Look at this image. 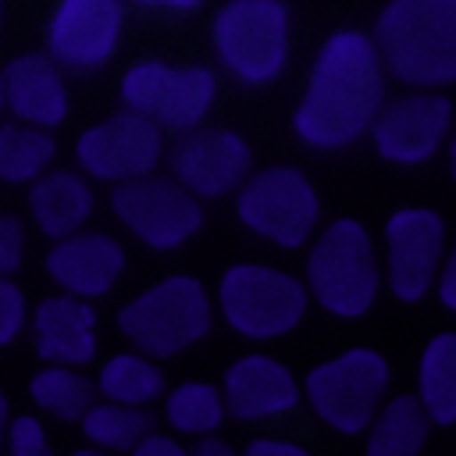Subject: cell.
<instances>
[{
  "label": "cell",
  "mask_w": 456,
  "mask_h": 456,
  "mask_svg": "<svg viewBox=\"0 0 456 456\" xmlns=\"http://www.w3.org/2000/svg\"><path fill=\"white\" fill-rule=\"evenodd\" d=\"M385 103V71L367 32H331L314 61L292 128L317 150L356 142Z\"/></svg>",
  "instance_id": "obj_1"
},
{
  "label": "cell",
  "mask_w": 456,
  "mask_h": 456,
  "mask_svg": "<svg viewBox=\"0 0 456 456\" xmlns=\"http://www.w3.org/2000/svg\"><path fill=\"white\" fill-rule=\"evenodd\" d=\"M370 43L403 86L442 89L456 82V0H388Z\"/></svg>",
  "instance_id": "obj_2"
},
{
  "label": "cell",
  "mask_w": 456,
  "mask_h": 456,
  "mask_svg": "<svg viewBox=\"0 0 456 456\" xmlns=\"http://www.w3.org/2000/svg\"><path fill=\"white\" fill-rule=\"evenodd\" d=\"M214 50L239 82H274L289 61V7L281 0H228L214 18Z\"/></svg>",
  "instance_id": "obj_3"
},
{
  "label": "cell",
  "mask_w": 456,
  "mask_h": 456,
  "mask_svg": "<svg viewBox=\"0 0 456 456\" xmlns=\"http://www.w3.org/2000/svg\"><path fill=\"white\" fill-rule=\"evenodd\" d=\"M306 278L324 310L338 317H360L378 296V264L367 228L353 217L328 224V232H321L314 242Z\"/></svg>",
  "instance_id": "obj_4"
},
{
  "label": "cell",
  "mask_w": 456,
  "mask_h": 456,
  "mask_svg": "<svg viewBox=\"0 0 456 456\" xmlns=\"http://www.w3.org/2000/svg\"><path fill=\"white\" fill-rule=\"evenodd\" d=\"M118 324L146 356H171L207 335L210 299L196 278L175 274L135 296L121 310Z\"/></svg>",
  "instance_id": "obj_5"
},
{
  "label": "cell",
  "mask_w": 456,
  "mask_h": 456,
  "mask_svg": "<svg viewBox=\"0 0 456 456\" xmlns=\"http://www.w3.org/2000/svg\"><path fill=\"white\" fill-rule=\"evenodd\" d=\"M217 96V78L203 64L175 68L164 61H139L121 75V100L132 114L153 121L160 132H192Z\"/></svg>",
  "instance_id": "obj_6"
},
{
  "label": "cell",
  "mask_w": 456,
  "mask_h": 456,
  "mask_svg": "<svg viewBox=\"0 0 456 456\" xmlns=\"http://www.w3.org/2000/svg\"><path fill=\"white\" fill-rule=\"evenodd\" d=\"M221 310L239 335L274 338L299 324L306 310V289L285 271L239 264L221 278Z\"/></svg>",
  "instance_id": "obj_7"
},
{
  "label": "cell",
  "mask_w": 456,
  "mask_h": 456,
  "mask_svg": "<svg viewBox=\"0 0 456 456\" xmlns=\"http://www.w3.org/2000/svg\"><path fill=\"white\" fill-rule=\"evenodd\" d=\"M321 203L299 167H264L239 185V217L278 246H303Z\"/></svg>",
  "instance_id": "obj_8"
},
{
  "label": "cell",
  "mask_w": 456,
  "mask_h": 456,
  "mask_svg": "<svg viewBox=\"0 0 456 456\" xmlns=\"http://www.w3.org/2000/svg\"><path fill=\"white\" fill-rule=\"evenodd\" d=\"M385 385H388V363L370 349H349L310 370L306 395L331 428L363 431L374 420Z\"/></svg>",
  "instance_id": "obj_9"
},
{
  "label": "cell",
  "mask_w": 456,
  "mask_h": 456,
  "mask_svg": "<svg viewBox=\"0 0 456 456\" xmlns=\"http://www.w3.org/2000/svg\"><path fill=\"white\" fill-rule=\"evenodd\" d=\"M114 214L153 249H175L192 239L203 224L200 200L189 196L175 178L146 175L135 182H121L110 192Z\"/></svg>",
  "instance_id": "obj_10"
},
{
  "label": "cell",
  "mask_w": 456,
  "mask_h": 456,
  "mask_svg": "<svg viewBox=\"0 0 456 456\" xmlns=\"http://www.w3.org/2000/svg\"><path fill=\"white\" fill-rule=\"evenodd\" d=\"M75 157L86 167V175L103 178V182H135L153 175V167L164 157V132L132 114L121 110L93 128H86L75 142Z\"/></svg>",
  "instance_id": "obj_11"
},
{
  "label": "cell",
  "mask_w": 456,
  "mask_h": 456,
  "mask_svg": "<svg viewBox=\"0 0 456 456\" xmlns=\"http://www.w3.org/2000/svg\"><path fill=\"white\" fill-rule=\"evenodd\" d=\"M171 175L189 196H224L249 178L253 153L242 135L224 128L182 132L171 146Z\"/></svg>",
  "instance_id": "obj_12"
},
{
  "label": "cell",
  "mask_w": 456,
  "mask_h": 456,
  "mask_svg": "<svg viewBox=\"0 0 456 456\" xmlns=\"http://www.w3.org/2000/svg\"><path fill=\"white\" fill-rule=\"evenodd\" d=\"M452 103L442 93H410L381 103L370 121L374 146L392 164H420L449 139Z\"/></svg>",
  "instance_id": "obj_13"
},
{
  "label": "cell",
  "mask_w": 456,
  "mask_h": 456,
  "mask_svg": "<svg viewBox=\"0 0 456 456\" xmlns=\"http://www.w3.org/2000/svg\"><path fill=\"white\" fill-rule=\"evenodd\" d=\"M121 25L125 0H61L46 28V57L78 71L100 68L114 57Z\"/></svg>",
  "instance_id": "obj_14"
},
{
  "label": "cell",
  "mask_w": 456,
  "mask_h": 456,
  "mask_svg": "<svg viewBox=\"0 0 456 456\" xmlns=\"http://www.w3.org/2000/svg\"><path fill=\"white\" fill-rule=\"evenodd\" d=\"M388 239V285L399 299L413 303L435 281L445 256V224L435 210L406 207L385 224Z\"/></svg>",
  "instance_id": "obj_15"
},
{
  "label": "cell",
  "mask_w": 456,
  "mask_h": 456,
  "mask_svg": "<svg viewBox=\"0 0 456 456\" xmlns=\"http://www.w3.org/2000/svg\"><path fill=\"white\" fill-rule=\"evenodd\" d=\"M0 78H4V107H11V114L21 118V125L50 132L68 118L64 78L46 53H21L7 61Z\"/></svg>",
  "instance_id": "obj_16"
},
{
  "label": "cell",
  "mask_w": 456,
  "mask_h": 456,
  "mask_svg": "<svg viewBox=\"0 0 456 456\" xmlns=\"http://www.w3.org/2000/svg\"><path fill=\"white\" fill-rule=\"evenodd\" d=\"M46 271L75 299L103 296L125 271V249L103 232H75L57 239L46 256Z\"/></svg>",
  "instance_id": "obj_17"
},
{
  "label": "cell",
  "mask_w": 456,
  "mask_h": 456,
  "mask_svg": "<svg viewBox=\"0 0 456 456\" xmlns=\"http://www.w3.org/2000/svg\"><path fill=\"white\" fill-rule=\"evenodd\" d=\"M296 399H299V388H296L292 374L281 363H274L271 356H242L224 374L221 406H228V413L239 420L285 413L296 406Z\"/></svg>",
  "instance_id": "obj_18"
},
{
  "label": "cell",
  "mask_w": 456,
  "mask_h": 456,
  "mask_svg": "<svg viewBox=\"0 0 456 456\" xmlns=\"http://www.w3.org/2000/svg\"><path fill=\"white\" fill-rule=\"evenodd\" d=\"M36 349L50 363H89L96 353V314L86 299L50 296L36 306Z\"/></svg>",
  "instance_id": "obj_19"
},
{
  "label": "cell",
  "mask_w": 456,
  "mask_h": 456,
  "mask_svg": "<svg viewBox=\"0 0 456 456\" xmlns=\"http://www.w3.org/2000/svg\"><path fill=\"white\" fill-rule=\"evenodd\" d=\"M32 214L50 239L75 235L93 214V189L75 171H43L28 192Z\"/></svg>",
  "instance_id": "obj_20"
},
{
  "label": "cell",
  "mask_w": 456,
  "mask_h": 456,
  "mask_svg": "<svg viewBox=\"0 0 456 456\" xmlns=\"http://www.w3.org/2000/svg\"><path fill=\"white\" fill-rule=\"evenodd\" d=\"M420 406L435 424L456 420V335L452 331L435 335L420 356Z\"/></svg>",
  "instance_id": "obj_21"
},
{
  "label": "cell",
  "mask_w": 456,
  "mask_h": 456,
  "mask_svg": "<svg viewBox=\"0 0 456 456\" xmlns=\"http://www.w3.org/2000/svg\"><path fill=\"white\" fill-rule=\"evenodd\" d=\"M428 435V413L417 395L392 399L370 428L367 456H417Z\"/></svg>",
  "instance_id": "obj_22"
},
{
  "label": "cell",
  "mask_w": 456,
  "mask_h": 456,
  "mask_svg": "<svg viewBox=\"0 0 456 456\" xmlns=\"http://www.w3.org/2000/svg\"><path fill=\"white\" fill-rule=\"evenodd\" d=\"M57 153V142L50 132L21 125V121H0V182H36Z\"/></svg>",
  "instance_id": "obj_23"
},
{
  "label": "cell",
  "mask_w": 456,
  "mask_h": 456,
  "mask_svg": "<svg viewBox=\"0 0 456 456\" xmlns=\"http://www.w3.org/2000/svg\"><path fill=\"white\" fill-rule=\"evenodd\" d=\"M96 392H103L110 403H121V406H142L164 392V374L150 360L121 353V356H110L103 363Z\"/></svg>",
  "instance_id": "obj_24"
},
{
  "label": "cell",
  "mask_w": 456,
  "mask_h": 456,
  "mask_svg": "<svg viewBox=\"0 0 456 456\" xmlns=\"http://www.w3.org/2000/svg\"><path fill=\"white\" fill-rule=\"evenodd\" d=\"M86 438H93L103 449H135L146 435H153L157 417L142 406H121V403H107V406H93L82 417Z\"/></svg>",
  "instance_id": "obj_25"
},
{
  "label": "cell",
  "mask_w": 456,
  "mask_h": 456,
  "mask_svg": "<svg viewBox=\"0 0 456 456\" xmlns=\"http://www.w3.org/2000/svg\"><path fill=\"white\" fill-rule=\"evenodd\" d=\"M32 399L61 420H82L96 406V385L75 370L50 367L32 378Z\"/></svg>",
  "instance_id": "obj_26"
},
{
  "label": "cell",
  "mask_w": 456,
  "mask_h": 456,
  "mask_svg": "<svg viewBox=\"0 0 456 456\" xmlns=\"http://www.w3.org/2000/svg\"><path fill=\"white\" fill-rule=\"evenodd\" d=\"M167 417L178 431H214L224 417V406H221V392L214 385H203V381H189V385H178L167 399Z\"/></svg>",
  "instance_id": "obj_27"
},
{
  "label": "cell",
  "mask_w": 456,
  "mask_h": 456,
  "mask_svg": "<svg viewBox=\"0 0 456 456\" xmlns=\"http://www.w3.org/2000/svg\"><path fill=\"white\" fill-rule=\"evenodd\" d=\"M7 445H11V456H53L39 420L32 417H18L7 424Z\"/></svg>",
  "instance_id": "obj_28"
},
{
  "label": "cell",
  "mask_w": 456,
  "mask_h": 456,
  "mask_svg": "<svg viewBox=\"0 0 456 456\" xmlns=\"http://www.w3.org/2000/svg\"><path fill=\"white\" fill-rule=\"evenodd\" d=\"M25 253V228L14 214H0V278L14 274L21 267Z\"/></svg>",
  "instance_id": "obj_29"
},
{
  "label": "cell",
  "mask_w": 456,
  "mask_h": 456,
  "mask_svg": "<svg viewBox=\"0 0 456 456\" xmlns=\"http://www.w3.org/2000/svg\"><path fill=\"white\" fill-rule=\"evenodd\" d=\"M25 324V296L14 281L0 278V346H7Z\"/></svg>",
  "instance_id": "obj_30"
},
{
  "label": "cell",
  "mask_w": 456,
  "mask_h": 456,
  "mask_svg": "<svg viewBox=\"0 0 456 456\" xmlns=\"http://www.w3.org/2000/svg\"><path fill=\"white\" fill-rule=\"evenodd\" d=\"M132 456H185V449H182L178 442L164 438V435H146V438L132 449Z\"/></svg>",
  "instance_id": "obj_31"
},
{
  "label": "cell",
  "mask_w": 456,
  "mask_h": 456,
  "mask_svg": "<svg viewBox=\"0 0 456 456\" xmlns=\"http://www.w3.org/2000/svg\"><path fill=\"white\" fill-rule=\"evenodd\" d=\"M246 456H310V452H303L299 445H289V442H271V438H256V442H249Z\"/></svg>",
  "instance_id": "obj_32"
},
{
  "label": "cell",
  "mask_w": 456,
  "mask_h": 456,
  "mask_svg": "<svg viewBox=\"0 0 456 456\" xmlns=\"http://www.w3.org/2000/svg\"><path fill=\"white\" fill-rule=\"evenodd\" d=\"M438 292L449 310H456V256H442V274H438Z\"/></svg>",
  "instance_id": "obj_33"
},
{
  "label": "cell",
  "mask_w": 456,
  "mask_h": 456,
  "mask_svg": "<svg viewBox=\"0 0 456 456\" xmlns=\"http://www.w3.org/2000/svg\"><path fill=\"white\" fill-rule=\"evenodd\" d=\"M185 456H235V452H232L228 442H221V438H200Z\"/></svg>",
  "instance_id": "obj_34"
},
{
  "label": "cell",
  "mask_w": 456,
  "mask_h": 456,
  "mask_svg": "<svg viewBox=\"0 0 456 456\" xmlns=\"http://www.w3.org/2000/svg\"><path fill=\"white\" fill-rule=\"evenodd\" d=\"M139 7H150V11H192L200 7L203 0H132Z\"/></svg>",
  "instance_id": "obj_35"
},
{
  "label": "cell",
  "mask_w": 456,
  "mask_h": 456,
  "mask_svg": "<svg viewBox=\"0 0 456 456\" xmlns=\"http://www.w3.org/2000/svg\"><path fill=\"white\" fill-rule=\"evenodd\" d=\"M4 438H7V399L0 392V445H4Z\"/></svg>",
  "instance_id": "obj_36"
},
{
  "label": "cell",
  "mask_w": 456,
  "mask_h": 456,
  "mask_svg": "<svg viewBox=\"0 0 456 456\" xmlns=\"http://www.w3.org/2000/svg\"><path fill=\"white\" fill-rule=\"evenodd\" d=\"M71 456H107V452H96V449H82V452H71Z\"/></svg>",
  "instance_id": "obj_37"
},
{
  "label": "cell",
  "mask_w": 456,
  "mask_h": 456,
  "mask_svg": "<svg viewBox=\"0 0 456 456\" xmlns=\"http://www.w3.org/2000/svg\"><path fill=\"white\" fill-rule=\"evenodd\" d=\"M0 110H4V78H0Z\"/></svg>",
  "instance_id": "obj_38"
}]
</instances>
